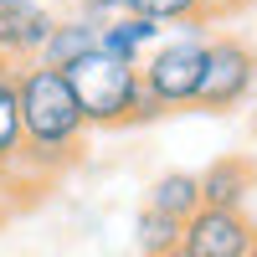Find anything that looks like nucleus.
I'll return each instance as SVG.
<instances>
[{
	"label": "nucleus",
	"mask_w": 257,
	"mask_h": 257,
	"mask_svg": "<svg viewBox=\"0 0 257 257\" xmlns=\"http://www.w3.org/2000/svg\"><path fill=\"white\" fill-rule=\"evenodd\" d=\"M252 82H257V52L242 36H211L206 62H201V82H196V108L226 113L252 93Z\"/></svg>",
	"instance_id": "4"
},
{
	"label": "nucleus",
	"mask_w": 257,
	"mask_h": 257,
	"mask_svg": "<svg viewBox=\"0 0 257 257\" xmlns=\"http://www.w3.org/2000/svg\"><path fill=\"white\" fill-rule=\"evenodd\" d=\"M123 11H139L155 21H201V0H123Z\"/></svg>",
	"instance_id": "13"
},
{
	"label": "nucleus",
	"mask_w": 257,
	"mask_h": 257,
	"mask_svg": "<svg viewBox=\"0 0 257 257\" xmlns=\"http://www.w3.org/2000/svg\"><path fill=\"white\" fill-rule=\"evenodd\" d=\"M149 206L165 211V216H175V221H185L190 211L201 206V180L185 175V170H170V175L155 180V190H149Z\"/></svg>",
	"instance_id": "11"
},
{
	"label": "nucleus",
	"mask_w": 257,
	"mask_h": 257,
	"mask_svg": "<svg viewBox=\"0 0 257 257\" xmlns=\"http://www.w3.org/2000/svg\"><path fill=\"white\" fill-rule=\"evenodd\" d=\"M242 257H257V231H252V242H247V252Z\"/></svg>",
	"instance_id": "18"
},
{
	"label": "nucleus",
	"mask_w": 257,
	"mask_h": 257,
	"mask_svg": "<svg viewBox=\"0 0 257 257\" xmlns=\"http://www.w3.org/2000/svg\"><path fill=\"white\" fill-rule=\"evenodd\" d=\"M170 247H180V221L165 216V211H155V206H144V216H139V252L160 257Z\"/></svg>",
	"instance_id": "12"
},
{
	"label": "nucleus",
	"mask_w": 257,
	"mask_h": 257,
	"mask_svg": "<svg viewBox=\"0 0 257 257\" xmlns=\"http://www.w3.org/2000/svg\"><path fill=\"white\" fill-rule=\"evenodd\" d=\"M160 257H190V252H185V247H170V252H160Z\"/></svg>",
	"instance_id": "17"
},
{
	"label": "nucleus",
	"mask_w": 257,
	"mask_h": 257,
	"mask_svg": "<svg viewBox=\"0 0 257 257\" xmlns=\"http://www.w3.org/2000/svg\"><path fill=\"white\" fill-rule=\"evenodd\" d=\"M67 88L77 98L88 128H118V123H139V98H144V82H139V67L123 57H108V52H88L77 57L72 67H62Z\"/></svg>",
	"instance_id": "2"
},
{
	"label": "nucleus",
	"mask_w": 257,
	"mask_h": 257,
	"mask_svg": "<svg viewBox=\"0 0 257 257\" xmlns=\"http://www.w3.org/2000/svg\"><path fill=\"white\" fill-rule=\"evenodd\" d=\"M77 11H82V16H93V21H108V16L123 11V0H77Z\"/></svg>",
	"instance_id": "14"
},
{
	"label": "nucleus",
	"mask_w": 257,
	"mask_h": 257,
	"mask_svg": "<svg viewBox=\"0 0 257 257\" xmlns=\"http://www.w3.org/2000/svg\"><path fill=\"white\" fill-rule=\"evenodd\" d=\"M252 242V226L242 221V211H221V206H196L180 221V247L190 257H242Z\"/></svg>",
	"instance_id": "5"
},
{
	"label": "nucleus",
	"mask_w": 257,
	"mask_h": 257,
	"mask_svg": "<svg viewBox=\"0 0 257 257\" xmlns=\"http://www.w3.org/2000/svg\"><path fill=\"white\" fill-rule=\"evenodd\" d=\"M242 6H247V0H201V16H231Z\"/></svg>",
	"instance_id": "15"
},
{
	"label": "nucleus",
	"mask_w": 257,
	"mask_h": 257,
	"mask_svg": "<svg viewBox=\"0 0 257 257\" xmlns=\"http://www.w3.org/2000/svg\"><path fill=\"white\" fill-rule=\"evenodd\" d=\"M52 21L57 16H52L47 0H0V62H6V67L36 62Z\"/></svg>",
	"instance_id": "6"
},
{
	"label": "nucleus",
	"mask_w": 257,
	"mask_h": 257,
	"mask_svg": "<svg viewBox=\"0 0 257 257\" xmlns=\"http://www.w3.org/2000/svg\"><path fill=\"white\" fill-rule=\"evenodd\" d=\"M196 180H201V206L237 211L252 196V185H257V165L247 155H221V160H211Z\"/></svg>",
	"instance_id": "7"
},
{
	"label": "nucleus",
	"mask_w": 257,
	"mask_h": 257,
	"mask_svg": "<svg viewBox=\"0 0 257 257\" xmlns=\"http://www.w3.org/2000/svg\"><path fill=\"white\" fill-rule=\"evenodd\" d=\"M21 170V103H16V67L0 62V175Z\"/></svg>",
	"instance_id": "10"
},
{
	"label": "nucleus",
	"mask_w": 257,
	"mask_h": 257,
	"mask_svg": "<svg viewBox=\"0 0 257 257\" xmlns=\"http://www.w3.org/2000/svg\"><path fill=\"white\" fill-rule=\"evenodd\" d=\"M160 26L165 21L155 16H139V11H118L108 21H98V52H108V57H123V62H144V47H155L160 41Z\"/></svg>",
	"instance_id": "8"
},
{
	"label": "nucleus",
	"mask_w": 257,
	"mask_h": 257,
	"mask_svg": "<svg viewBox=\"0 0 257 257\" xmlns=\"http://www.w3.org/2000/svg\"><path fill=\"white\" fill-rule=\"evenodd\" d=\"M98 47V21L93 16H57L52 21V31H47V41H41V52H36V62H41V67H72V62L77 57H88Z\"/></svg>",
	"instance_id": "9"
},
{
	"label": "nucleus",
	"mask_w": 257,
	"mask_h": 257,
	"mask_svg": "<svg viewBox=\"0 0 257 257\" xmlns=\"http://www.w3.org/2000/svg\"><path fill=\"white\" fill-rule=\"evenodd\" d=\"M16 103H21V165L47 170V175L72 165L88 118H82L67 77L57 67L26 62L16 67Z\"/></svg>",
	"instance_id": "1"
},
{
	"label": "nucleus",
	"mask_w": 257,
	"mask_h": 257,
	"mask_svg": "<svg viewBox=\"0 0 257 257\" xmlns=\"http://www.w3.org/2000/svg\"><path fill=\"white\" fill-rule=\"evenodd\" d=\"M201 62H206V36H170V41H155V47H149V57L139 62V82H144V93L160 103V113L196 103Z\"/></svg>",
	"instance_id": "3"
},
{
	"label": "nucleus",
	"mask_w": 257,
	"mask_h": 257,
	"mask_svg": "<svg viewBox=\"0 0 257 257\" xmlns=\"http://www.w3.org/2000/svg\"><path fill=\"white\" fill-rule=\"evenodd\" d=\"M6 216H11V201H6V190H0V226H6Z\"/></svg>",
	"instance_id": "16"
}]
</instances>
